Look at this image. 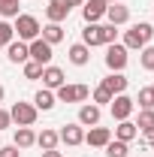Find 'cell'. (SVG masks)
I'll return each mask as SVG.
<instances>
[{
  "label": "cell",
  "mask_w": 154,
  "mask_h": 157,
  "mask_svg": "<svg viewBox=\"0 0 154 157\" xmlns=\"http://www.w3.org/2000/svg\"><path fill=\"white\" fill-rule=\"evenodd\" d=\"M136 127H139V130H154V109H139Z\"/></svg>",
  "instance_id": "cell-27"
},
{
  "label": "cell",
  "mask_w": 154,
  "mask_h": 157,
  "mask_svg": "<svg viewBox=\"0 0 154 157\" xmlns=\"http://www.w3.org/2000/svg\"><path fill=\"white\" fill-rule=\"evenodd\" d=\"M82 42H85L88 48L103 45V39H100V24H85V30H82Z\"/></svg>",
  "instance_id": "cell-23"
},
{
  "label": "cell",
  "mask_w": 154,
  "mask_h": 157,
  "mask_svg": "<svg viewBox=\"0 0 154 157\" xmlns=\"http://www.w3.org/2000/svg\"><path fill=\"white\" fill-rule=\"evenodd\" d=\"M3 48H6V45H0V52H3Z\"/></svg>",
  "instance_id": "cell-40"
},
{
  "label": "cell",
  "mask_w": 154,
  "mask_h": 157,
  "mask_svg": "<svg viewBox=\"0 0 154 157\" xmlns=\"http://www.w3.org/2000/svg\"><path fill=\"white\" fill-rule=\"evenodd\" d=\"M70 3L67 0H48V6H45V18L55 21V24H60V21H67V15H70Z\"/></svg>",
  "instance_id": "cell-9"
},
{
  "label": "cell",
  "mask_w": 154,
  "mask_h": 157,
  "mask_svg": "<svg viewBox=\"0 0 154 157\" xmlns=\"http://www.w3.org/2000/svg\"><path fill=\"white\" fill-rule=\"evenodd\" d=\"M0 157H21V151L15 145H0Z\"/></svg>",
  "instance_id": "cell-34"
},
{
  "label": "cell",
  "mask_w": 154,
  "mask_h": 157,
  "mask_svg": "<svg viewBox=\"0 0 154 157\" xmlns=\"http://www.w3.org/2000/svg\"><path fill=\"white\" fill-rule=\"evenodd\" d=\"M139 63H142V70L154 73V45H145V48H139Z\"/></svg>",
  "instance_id": "cell-26"
},
{
  "label": "cell",
  "mask_w": 154,
  "mask_h": 157,
  "mask_svg": "<svg viewBox=\"0 0 154 157\" xmlns=\"http://www.w3.org/2000/svg\"><path fill=\"white\" fill-rule=\"evenodd\" d=\"M67 3H70V6H82L85 0H67Z\"/></svg>",
  "instance_id": "cell-38"
},
{
  "label": "cell",
  "mask_w": 154,
  "mask_h": 157,
  "mask_svg": "<svg viewBox=\"0 0 154 157\" xmlns=\"http://www.w3.org/2000/svg\"><path fill=\"white\" fill-rule=\"evenodd\" d=\"M12 145H15V148H30V145H37V133H33L30 127H18Z\"/></svg>",
  "instance_id": "cell-21"
},
{
  "label": "cell",
  "mask_w": 154,
  "mask_h": 157,
  "mask_svg": "<svg viewBox=\"0 0 154 157\" xmlns=\"http://www.w3.org/2000/svg\"><path fill=\"white\" fill-rule=\"evenodd\" d=\"M9 118H12V124H18V127H33L37 118H39V112H37L33 103H21V100H18V103H12Z\"/></svg>",
  "instance_id": "cell-2"
},
{
  "label": "cell",
  "mask_w": 154,
  "mask_h": 157,
  "mask_svg": "<svg viewBox=\"0 0 154 157\" xmlns=\"http://www.w3.org/2000/svg\"><path fill=\"white\" fill-rule=\"evenodd\" d=\"M127 48L121 45V42H112V45H106V67L112 70V73H121L124 67H127Z\"/></svg>",
  "instance_id": "cell-5"
},
{
  "label": "cell",
  "mask_w": 154,
  "mask_h": 157,
  "mask_svg": "<svg viewBox=\"0 0 154 157\" xmlns=\"http://www.w3.org/2000/svg\"><path fill=\"white\" fill-rule=\"evenodd\" d=\"M15 39V30H12V24L9 21H0V45H9Z\"/></svg>",
  "instance_id": "cell-31"
},
{
  "label": "cell",
  "mask_w": 154,
  "mask_h": 157,
  "mask_svg": "<svg viewBox=\"0 0 154 157\" xmlns=\"http://www.w3.org/2000/svg\"><path fill=\"white\" fill-rule=\"evenodd\" d=\"M42 88H48V91H58L60 85H64V82H67V78H64V70H60V67H52V63H48V67H42Z\"/></svg>",
  "instance_id": "cell-10"
},
{
  "label": "cell",
  "mask_w": 154,
  "mask_h": 157,
  "mask_svg": "<svg viewBox=\"0 0 154 157\" xmlns=\"http://www.w3.org/2000/svg\"><path fill=\"white\" fill-rule=\"evenodd\" d=\"M12 30H15V39H21V42H33V39L39 36V21L33 18V15H24V12H18L15 15V24H12Z\"/></svg>",
  "instance_id": "cell-1"
},
{
  "label": "cell",
  "mask_w": 154,
  "mask_h": 157,
  "mask_svg": "<svg viewBox=\"0 0 154 157\" xmlns=\"http://www.w3.org/2000/svg\"><path fill=\"white\" fill-rule=\"evenodd\" d=\"M3 97H6V88H3V85H0V103H3Z\"/></svg>",
  "instance_id": "cell-39"
},
{
  "label": "cell",
  "mask_w": 154,
  "mask_h": 157,
  "mask_svg": "<svg viewBox=\"0 0 154 157\" xmlns=\"http://www.w3.org/2000/svg\"><path fill=\"white\" fill-rule=\"evenodd\" d=\"M136 30L142 33V39H145V42H151V39H154V27L148 24V21H139V24H136Z\"/></svg>",
  "instance_id": "cell-33"
},
{
  "label": "cell",
  "mask_w": 154,
  "mask_h": 157,
  "mask_svg": "<svg viewBox=\"0 0 154 157\" xmlns=\"http://www.w3.org/2000/svg\"><path fill=\"white\" fill-rule=\"evenodd\" d=\"M6 58L12 60V63H24V60H30L27 42H21V39H12V42L6 45Z\"/></svg>",
  "instance_id": "cell-15"
},
{
  "label": "cell",
  "mask_w": 154,
  "mask_h": 157,
  "mask_svg": "<svg viewBox=\"0 0 154 157\" xmlns=\"http://www.w3.org/2000/svg\"><path fill=\"white\" fill-rule=\"evenodd\" d=\"M67 58H70V63H76V67H85V63L91 60V48H88L85 42H76V45H70Z\"/></svg>",
  "instance_id": "cell-16"
},
{
  "label": "cell",
  "mask_w": 154,
  "mask_h": 157,
  "mask_svg": "<svg viewBox=\"0 0 154 157\" xmlns=\"http://www.w3.org/2000/svg\"><path fill=\"white\" fill-rule=\"evenodd\" d=\"M27 52H30V60H37L42 67H48L52 58H55V45H48L42 36H37L33 42H27Z\"/></svg>",
  "instance_id": "cell-4"
},
{
  "label": "cell",
  "mask_w": 154,
  "mask_h": 157,
  "mask_svg": "<svg viewBox=\"0 0 154 157\" xmlns=\"http://www.w3.org/2000/svg\"><path fill=\"white\" fill-rule=\"evenodd\" d=\"M55 103H58V97H55V91H48V88L37 91V97H33L37 112H52V109H55Z\"/></svg>",
  "instance_id": "cell-17"
},
{
  "label": "cell",
  "mask_w": 154,
  "mask_h": 157,
  "mask_svg": "<svg viewBox=\"0 0 154 157\" xmlns=\"http://www.w3.org/2000/svg\"><path fill=\"white\" fill-rule=\"evenodd\" d=\"M91 100H94L97 106H103V103H112V94H109V91H106L103 85H97L94 91H91Z\"/></svg>",
  "instance_id": "cell-30"
},
{
  "label": "cell",
  "mask_w": 154,
  "mask_h": 157,
  "mask_svg": "<svg viewBox=\"0 0 154 157\" xmlns=\"http://www.w3.org/2000/svg\"><path fill=\"white\" fill-rule=\"evenodd\" d=\"M58 142H60V136H58V130H42V133H37V145L42 148V151H52V148H58Z\"/></svg>",
  "instance_id": "cell-20"
},
{
  "label": "cell",
  "mask_w": 154,
  "mask_h": 157,
  "mask_svg": "<svg viewBox=\"0 0 154 157\" xmlns=\"http://www.w3.org/2000/svg\"><path fill=\"white\" fill-rule=\"evenodd\" d=\"M142 133H145V145H151V148H154V130H142Z\"/></svg>",
  "instance_id": "cell-36"
},
{
  "label": "cell",
  "mask_w": 154,
  "mask_h": 157,
  "mask_svg": "<svg viewBox=\"0 0 154 157\" xmlns=\"http://www.w3.org/2000/svg\"><path fill=\"white\" fill-rule=\"evenodd\" d=\"M109 139H112V130H109V127H100V124L91 127V130L85 133V142H88L91 148H106V142H109Z\"/></svg>",
  "instance_id": "cell-14"
},
{
  "label": "cell",
  "mask_w": 154,
  "mask_h": 157,
  "mask_svg": "<svg viewBox=\"0 0 154 157\" xmlns=\"http://www.w3.org/2000/svg\"><path fill=\"white\" fill-rule=\"evenodd\" d=\"M136 136H139V127H136L130 118H127V121H118V127H115V139H121V142H127V145H130Z\"/></svg>",
  "instance_id": "cell-18"
},
{
  "label": "cell",
  "mask_w": 154,
  "mask_h": 157,
  "mask_svg": "<svg viewBox=\"0 0 154 157\" xmlns=\"http://www.w3.org/2000/svg\"><path fill=\"white\" fill-rule=\"evenodd\" d=\"M127 151H130V145L121 142V139H109L106 142V157H127Z\"/></svg>",
  "instance_id": "cell-24"
},
{
  "label": "cell",
  "mask_w": 154,
  "mask_h": 157,
  "mask_svg": "<svg viewBox=\"0 0 154 157\" xmlns=\"http://www.w3.org/2000/svg\"><path fill=\"white\" fill-rule=\"evenodd\" d=\"M100 39H103V45H112V42L118 39L115 24H100Z\"/></svg>",
  "instance_id": "cell-29"
},
{
  "label": "cell",
  "mask_w": 154,
  "mask_h": 157,
  "mask_svg": "<svg viewBox=\"0 0 154 157\" xmlns=\"http://www.w3.org/2000/svg\"><path fill=\"white\" fill-rule=\"evenodd\" d=\"M9 124H12V118H9V112H6V109H0V133H3V130H6Z\"/></svg>",
  "instance_id": "cell-35"
},
{
  "label": "cell",
  "mask_w": 154,
  "mask_h": 157,
  "mask_svg": "<svg viewBox=\"0 0 154 157\" xmlns=\"http://www.w3.org/2000/svg\"><path fill=\"white\" fill-rule=\"evenodd\" d=\"M58 136H60L64 145H82V142H85V127H82L79 121L76 124H64L58 130Z\"/></svg>",
  "instance_id": "cell-8"
},
{
  "label": "cell",
  "mask_w": 154,
  "mask_h": 157,
  "mask_svg": "<svg viewBox=\"0 0 154 157\" xmlns=\"http://www.w3.org/2000/svg\"><path fill=\"white\" fill-rule=\"evenodd\" d=\"M100 85H103V88H106V91H109V94L115 97V94H124V91H127V85H130V78L124 76V73H109V76L103 78Z\"/></svg>",
  "instance_id": "cell-12"
},
{
  "label": "cell",
  "mask_w": 154,
  "mask_h": 157,
  "mask_svg": "<svg viewBox=\"0 0 154 157\" xmlns=\"http://www.w3.org/2000/svg\"><path fill=\"white\" fill-rule=\"evenodd\" d=\"M121 45H124V48H127V52H130V48H145V45H148V42H145V39H142V33H139V30H136V24L133 27H130V30H127V33H124V42H121Z\"/></svg>",
  "instance_id": "cell-22"
},
{
  "label": "cell",
  "mask_w": 154,
  "mask_h": 157,
  "mask_svg": "<svg viewBox=\"0 0 154 157\" xmlns=\"http://www.w3.org/2000/svg\"><path fill=\"white\" fill-rule=\"evenodd\" d=\"M100 106L97 103H82V109H79V124L82 127H97L100 124Z\"/></svg>",
  "instance_id": "cell-13"
},
{
  "label": "cell",
  "mask_w": 154,
  "mask_h": 157,
  "mask_svg": "<svg viewBox=\"0 0 154 157\" xmlns=\"http://www.w3.org/2000/svg\"><path fill=\"white\" fill-rule=\"evenodd\" d=\"M139 109H154V85H145V88H139Z\"/></svg>",
  "instance_id": "cell-25"
},
{
  "label": "cell",
  "mask_w": 154,
  "mask_h": 157,
  "mask_svg": "<svg viewBox=\"0 0 154 157\" xmlns=\"http://www.w3.org/2000/svg\"><path fill=\"white\" fill-rule=\"evenodd\" d=\"M0 145H3V139H0Z\"/></svg>",
  "instance_id": "cell-42"
},
{
  "label": "cell",
  "mask_w": 154,
  "mask_h": 157,
  "mask_svg": "<svg viewBox=\"0 0 154 157\" xmlns=\"http://www.w3.org/2000/svg\"><path fill=\"white\" fill-rule=\"evenodd\" d=\"M106 18H109V24H115V27H121V24H127L130 21V6H124V3H109L106 6Z\"/></svg>",
  "instance_id": "cell-11"
},
{
  "label": "cell",
  "mask_w": 154,
  "mask_h": 157,
  "mask_svg": "<svg viewBox=\"0 0 154 157\" xmlns=\"http://www.w3.org/2000/svg\"><path fill=\"white\" fill-rule=\"evenodd\" d=\"M42 76V63L37 60H24V78H39Z\"/></svg>",
  "instance_id": "cell-32"
},
{
  "label": "cell",
  "mask_w": 154,
  "mask_h": 157,
  "mask_svg": "<svg viewBox=\"0 0 154 157\" xmlns=\"http://www.w3.org/2000/svg\"><path fill=\"white\" fill-rule=\"evenodd\" d=\"M42 157H64V154H60L58 148H52V151H42Z\"/></svg>",
  "instance_id": "cell-37"
},
{
  "label": "cell",
  "mask_w": 154,
  "mask_h": 157,
  "mask_svg": "<svg viewBox=\"0 0 154 157\" xmlns=\"http://www.w3.org/2000/svg\"><path fill=\"white\" fill-rule=\"evenodd\" d=\"M39 36L45 39L48 45H58L60 39H64V27H60V24H55V21H48V24L39 30Z\"/></svg>",
  "instance_id": "cell-19"
},
{
  "label": "cell",
  "mask_w": 154,
  "mask_h": 157,
  "mask_svg": "<svg viewBox=\"0 0 154 157\" xmlns=\"http://www.w3.org/2000/svg\"><path fill=\"white\" fill-rule=\"evenodd\" d=\"M109 109H112V118L115 121H127V118L133 115V109H136V100H130L127 94H115L112 103H109Z\"/></svg>",
  "instance_id": "cell-6"
},
{
  "label": "cell",
  "mask_w": 154,
  "mask_h": 157,
  "mask_svg": "<svg viewBox=\"0 0 154 157\" xmlns=\"http://www.w3.org/2000/svg\"><path fill=\"white\" fill-rule=\"evenodd\" d=\"M55 97L60 100V103H85V100L91 97V88L88 85H60L58 91H55Z\"/></svg>",
  "instance_id": "cell-3"
},
{
  "label": "cell",
  "mask_w": 154,
  "mask_h": 157,
  "mask_svg": "<svg viewBox=\"0 0 154 157\" xmlns=\"http://www.w3.org/2000/svg\"><path fill=\"white\" fill-rule=\"evenodd\" d=\"M106 0H85L82 3V18H85V24H97V21L106 15Z\"/></svg>",
  "instance_id": "cell-7"
},
{
  "label": "cell",
  "mask_w": 154,
  "mask_h": 157,
  "mask_svg": "<svg viewBox=\"0 0 154 157\" xmlns=\"http://www.w3.org/2000/svg\"><path fill=\"white\" fill-rule=\"evenodd\" d=\"M106 3H115V0H106Z\"/></svg>",
  "instance_id": "cell-41"
},
{
  "label": "cell",
  "mask_w": 154,
  "mask_h": 157,
  "mask_svg": "<svg viewBox=\"0 0 154 157\" xmlns=\"http://www.w3.org/2000/svg\"><path fill=\"white\" fill-rule=\"evenodd\" d=\"M18 15V0H0V18H15Z\"/></svg>",
  "instance_id": "cell-28"
}]
</instances>
